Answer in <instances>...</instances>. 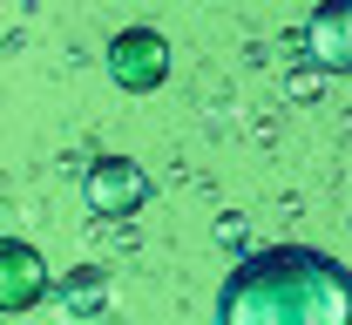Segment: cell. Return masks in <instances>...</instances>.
<instances>
[{
    "mask_svg": "<svg viewBox=\"0 0 352 325\" xmlns=\"http://www.w3.org/2000/svg\"><path fill=\"white\" fill-rule=\"evenodd\" d=\"M217 325H352V271L332 251H251L217 291Z\"/></svg>",
    "mask_w": 352,
    "mask_h": 325,
    "instance_id": "6da1fadb",
    "label": "cell"
},
{
    "mask_svg": "<svg viewBox=\"0 0 352 325\" xmlns=\"http://www.w3.org/2000/svg\"><path fill=\"white\" fill-rule=\"evenodd\" d=\"M82 203L95 210V217L122 224V217H135V210L149 203V170L129 163V156H95V163L82 170Z\"/></svg>",
    "mask_w": 352,
    "mask_h": 325,
    "instance_id": "7a4b0ae2",
    "label": "cell"
},
{
    "mask_svg": "<svg viewBox=\"0 0 352 325\" xmlns=\"http://www.w3.org/2000/svg\"><path fill=\"white\" fill-rule=\"evenodd\" d=\"M109 75H116V89H129V95L163 89L170 82V41L156 27H122L109 41Z\"/></svg>",
    "mask_w": 352,
    "mask_h": 325,
    "instance_id": "3957f363",
    "label": "cell"
},
{
    "mask_svg": "<svg viewBox=\"0 0 352 325\" xmlns=\"http://www.w3.org/2000/svg\"><path fill=\"white\" fill-rule=\"evenodd\" d=\"M47 291H54V271H47V258L28 244V237H0V312L7 319H21V312H34Z\"/></svg>",
    "mask_w": 352,
    "mask_h": 325,
    "instance_id": "277c9868",
    "label": "cell"
},
{
    "mask_svg": "<svg viewBox=\"0 0 352 325\" xmlns=\"http://www.w3.org/2000/svg\"><path fill=\"white\" fill-rule=\"evenodd\" d=\"M305 61L318 75H352V0H325L305 21Z\"/></svg>",
    "mask_w": 352,
    "mask_h": 325,
    "instance_id": "5b68a950",
    "label": "cell"
},
{
    "mask_svg": "<svg viewBox=\"0 0 352 325\" xmlns=\"http://www.w3.org/2000/svg\"><path fill=\"white\" fill-rule=\"evenodd\" d=\"M61 305H68V312H102V278H95V271H82V278H68L61 284Z\"/></svg>",
    "mask_w": 352,
    "mask_h": 325,
    "instance_id": "8992f818",
    "label": "cell"
}]
</instances>
